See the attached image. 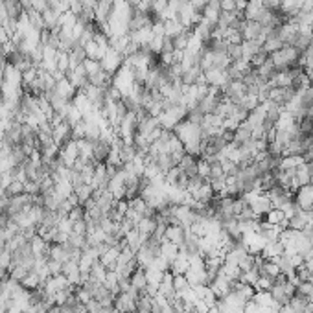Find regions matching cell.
I'll return each mask as SVG.
<instances>
[{
    "instance_id": "obj_1",
    "label": "cell",
    "mask_w": 313,
    "mask_h": 313,
    "mask_svg": "<svg viewBox=\"0 0 313 313\" xmlns=\"http://www.w3.org/2000/svg\"><path fill=\"white\" fill-rule=\"evenodd\" d=\"M300 55L302 54L295 46H284L278 52L269 55V59L273 61L276 70H287V69H293V66H299Z\"/></svg>"
},
{
    "instance_id": "obj_2",
    "label": "cell",
    "mask_w": 313,
    "mask_h": 313,
    "mask_svg": "<svg viewBox=\"0 0 313 313\" xmlns=\"http://www.w3.org/2000/svg\"><path fill=\"white\" fill-rule=\"evenodd\" d=\"M100 63H101V69L105 70L109 76H115V74L124 66V55L120 54V52L113 50V48H109V50L105 52V55L101 57Z\"/></svg>"
},
{
    "instance_id": "obj_3",
    "label": "cell",
    "mask_w": 313,
    "mask_h": 313,
    "mask_svg": "<svg viewBox=\"0 0 313 313\" xmlns=\"http://www.w3.org/2000/svg\"><path fill=\"white\" fill-rule=\"evenodd\" d=\"M203 78L208 87H217V88H225L227 83L230 81L229 76H227V70L221 69H208L203 70Z\"/></svg>"
},
{
    "instance_id": "obj_4",
    "label": "cell",
    "mask_w": 313,
    "mask_h": 313,
    "mask_svg": "<svg viewBox=\"0 0 313 313\" xmlns=\"http://www.w3.org/2000/svg\"><path fill=\"white\" fill-rule=\"evenodd\" d=\"M201 15H203V18H205V20H208L212 26L216 28L217 20H219V17H221V2H219V0H208V4L205 6V9H203Z\"/></svg>"
},
{
    "instance_id": "obj_5",
    "label": "cell",
    "mask_w": 313,
    "mask_h": 313,
    "mask_svg": "<svg viewBox=\"0 0 313 313\" xmlns=\"http://www.w3.org/2000/svg\"><path fill=\"white\" fill-rule=\"evenodd\" d=\"M57 94H59L63 100H66V101H70L72 103V100H74V96L78 94V88L74 87L72 83L69 81V78H63V79H59V81L55 83V88H54Z\"/></svg>"
},
{
    "instance_id": "obj_6",
    "label": "cell",
    "mask_w": 313,
    "mask_h": 313,
    "mask_svg": "<svg viewBox=\"0 0 313 313\" xmlns=\"http://www.w3.org/2000/svg\"><path fill=\"white\" fill-rule=\"evenodd\" d=\"M263 11H265V8H263L262 0H247V8L243 11V18L245 20H256L258 23Z\"/></svg>"
},
{
    "instance_id": "obj_7",
    "label": "cell",
    "mask_w": 313,
    "mask_h": 313,
    "mask_svg": "<svg viewBox=\"0 0 313 313\" xmlns=\"http://www.w3.org/2000/svg\"><path fill=\"white\" fill-rule=\"evenodd\" d=\"M253 138V127L247 124V122H241V124L236 127V131H234V140L232 142L234 144H238V146H241V144H245V142H249Z\"/></svg>"
},
{
    "instance_id": "obj_8",
    "label": "cell",
    "mask_w": 313,
    "mask_h": 313,
    "mask_svg": "<svg viewBox=\"0 0 313 313\" xmlns=\"http://www.w3.org/2000/svg\"><path fill=\"white\" fill-rule=\"evenodd\" d=\"M146 285H147L146 269L138 265L137 269L133 271V275H131V287H135L137 291H140V293H142V291L146 289Z\"/></svg>"
},
{
    "instance_id": "obj_9",
    "label": "cell",
    "mask_w": 313,
    "mask_h": 313,
    "mask_svg": "<svg viewBox=\"0 0 313 313\" xmlns=\"http://www.w3.org/2000/svg\"><path fill=\"white\" fill-rule=\"evenodd\" d=\"M186 230L188 229H184V227H181V225H170L166 229V239L175 245H181L184 236H186Z\"/></svg>"
},
{
    "instance_id": "obj_10",
    "label": "cell",
    "mask_w": 313,
    "mask_h": 313,
    "mask_svg": "<svg viewBox=\"0 0 313 313\" xmlns=\"http://www.w3.org/2000/svg\"><path fill=\"white\" fill-rule=\"evenodd\" d=\"M262 48L267 52V54L271 55V54H275V52L280 50V48H284V42H282L280 39H278V35H276L275 32H271L269 35H267L265 41H263Z\"/></svg>"
},
{
    "instance_id": "obj_11",
    "label": "cell",
    "mask_w": 313,
    "mask_h": 313,
    "mask_svg": "<svg viewBox=\"0 0 313 313\" xmlns=\"http://www.w3.org/2000/svg\"><path fill=\"white\" fill-rule=\"evenodd\" d=\"M263 221L265 223H271V225H280L285 229V214L280 210V208H271V210L267 212L265 216H263Z\"/></svg>"
},
{
    "instance_id": "obj_12",
    "label": "cell",
    "mask_w": 313,
    "mask_h": 313,
    "mask_svg": "<svg viewBox=\"0 0 313 313\" xmlns=\"http://www.w3.org/2000/svg\"><path fill=\"white\" fill-rule=\"evenodd\" d=\"M74 193H76L79 205H83V203L88 201V199L92 197L94 188H92L91 184H78V186H74Z\"/></svg>"
},
{
    "instance_id": "obj_13",
    "label": "cell",
    "mask_w": 313,
    "mask_h": 313,
    "mask_svg": "<svg viewBox=\"0 0 313 313\" xmlns=\"http://www.w3.org/2000/svg\"><path fill=\"white\" fill-rule=\"evenodd\" d=\"M273 284H275V278H269V276L265 275H260L258 276V280L254 282V289L256 291H269L273 287Z\"/></svg>"
},
{
    "instance_id": "obj_14",
    "label": "cell",
    "mask_w": 313,
    "mask_h": 313,
    "mask_svg": "<svg viewBox=\"0 0 313 313\" xmlns=\"http://www.w3.org/2000/svg\"><path fill=\"white\" fill-rule=\"evenodd\" d=\"M83 66H85V72H87V78H92V76H96L98 72H101V63L96 59H85L83 61Z\"/></svg>"
},
{
    "instance_id": "obj_15",
    "label": "cell",
    "mask_w": 313,
    "mask_h": 313,
    "mask_svg": "<svg viewBox=\"0 0 313 313\" xmlns=\"http://www.w3.org/2000/svg\"><path fill=\"white\" fill-rule=\"evenodd\" d=\"M188 287H192V285L188 284L186 276H184V275H173V289L177 291V293H181V291H184V289H188Z\"/></svg>"
},
{
    "instance_id": "obj_16",
    "label": "cell",
    "mask_w": 313,
    "mask_h": 313,
    "mask_svg": "<svg viewBox=\"0 0 313 313\" xmlns=\"http://www.w3.org/2000/svg\"><path fill=\"white\" fill-rule=\"evenodd\" d=\"M20 193H24V183H20V181H13V183L6 188V195H8V197L20 195Z\"/></svg>"
},
{
    "instance_id": "obj_17",
    "label": "cell",
    "mask_w": 313,
    "mask_h": 313,
    "mask_svg": "<svg viewBox=\"0 0 313 313\" xmlns=\"http://www.w3.org/2000/svg\"><path fill=\"white\" fill-rule=\"evenodd\" d=\"M13 267V256L9 251H2L0 253V269H6V271H11Z\"/></svg>"
},
{
    "instance_id": "obj_18",
    "label": "cell",
    "mask_w": 313,
    "mask_h": 313,
    "mask_svg": "<svg viewBox=\"0 0 313 313\" xmlns=\"http://www.w3.org/2000/svg\"><path fill=\"white\" fill-rule=\"evenodd\" d=\"M227 55L230 57V61H238L243 57V52H241V44H229L227 46Z\"/></svg>"
},
{
    "instance_id": "obj_19",
    "label": "cell",
    "mask_w": 313,
    "mask_h": 313,
    "mask_svg": "<svg viewBox=\"0 0 313 313\" xmlns=\"http://www.w3.org/2000/svg\"><path fill=\"white\" fill-rule=\"evenodd\" d=\"M87 221H85V217L79 221H74L72 223V234H78V236H87Z\"/></svg>"
},
{
    "instance_id": "obj_20",
    "label": "cell",
    "mask_w": 313,
    "mask_h": 313,
    "mask_svg": "<svg viewBox=\"0 0 313 313\" xmlns=\"http://www.w3.org/2000/svg\"><path fill=\"white\" fill-rule=\"evenodd\" d=\"M85 217V208H83V205H76V207L72 208V210L69 212V219L72 221H79Z\"/></svg>"
},
{
    "instance_id": "obj_21",
    "label": "cell",
    "mask_w": 313,
    "mask_h": 313,
    "mask_svg": "<svg viewBox=\"0 0 313 313\" xmlns=\"http://www.w3.org/2000/svg\"><path fill=\"white\" fill-rule=\"evenodd\" d=\"M221 11H236V0H219Z\"/></svg>"
},
{
    "instance_id": "obj_22",
    "label": "cell",
    "mask_w": 313,
    "mask_h": 313,
    "mask_svg": "<svg viewBox=\"0 0 313 313\" xmlns=\"http://www.w3.org/2000/svg\"><path fill=\"white\" fill-rule=\"evenodd\" d=\"M48 313H63V309H61V306H57V304H54L50 309H48Z\"/></svg>"
},
{
    "instance_id": "obj_23",
    "label": "cell",
    "mask_w": 313,
    "mask_h": 313,
    "mask_svg": "<svg viewBox=\"0 0 313 313\" xmlns=\"http://www.w3.org/2000/svg\"><path fill=\"white\" fill-rule=\"evenodd\" d=\"M6 313H11V311H6Z\"/></svg>"
}]
</instances>
